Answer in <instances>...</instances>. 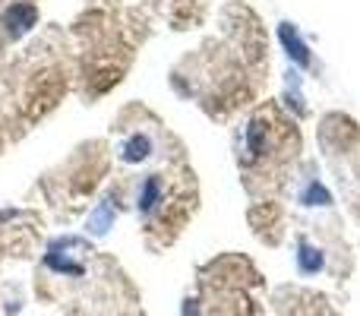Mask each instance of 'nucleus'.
<instances>
[{"label":"nucleus","instance_id":"1","mask_svg":"<svg viewBox=\"0 0 360 316\" xmlns=\"http://www.w3.org/2000/svg\"><path fill=\"white\" fill-rule=\"evenodd\" d=\"M162 199H165L162 177H158V174H152V177L143 184V190H139V209H143V212H152L158 203H162Z\"/></svg>","mask_w":360,"mask_h":316},{"label":"nucleus","instance_id":"2","mask_svg":"<svg viewBox=\"0 0 360 316\" xmlns=\"http://www.w3.org/2000/svg\"><path fill=\"white\" fill-rule=\"evenodd\" d=\"M281 42H285L288 54H294V61L297 63H307L310 57H307V44L297 38V32L291 29V25H281Z\"/></svg>","mask_w":360,"mask_h":316},{"label":"nucleus","instance_id":"3","mask_svg":"<svg viewBox=\"0 0 360 316\" xmlns=\"http://www.w3.org/2000/svg\"><path fill=\"white\" fill-rule=\"evenodd\" d=\"M300 269L304 272H316V269H323V256H319V250H313L310 244H300Z\"/></svg>","mask_w":360,"mask_h":316},{"label":"nucleus","instance_id":"4","mask_svg":"<svg viewBox=\"0 0 360 316\" xmlns=\"http://www.w3.org/2000/svg\"><path fill=\"white\" fill-rule=\"evenodd\" d=\"M146 156H149V139H146V137H133L130 146L124 149V158L136 161V158H146Z\"/></svg>","mask_w":360,"mask_h":316}]
</instances>
